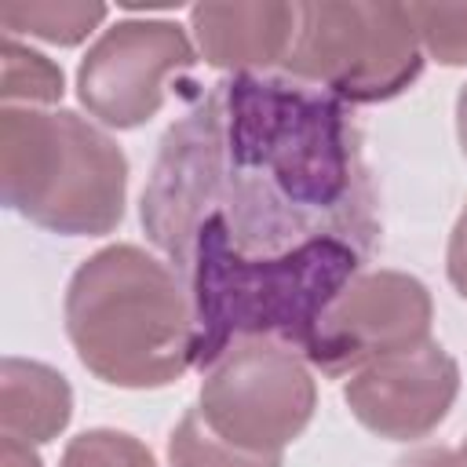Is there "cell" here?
<instances>
[{"label":"cell","mask_w":467,"mask_h":467,"mask_svg":"<svg viewBox=\"0 0 467 467\" xmlns=\"http://www.w3.org/2000/svg\"><path fill=\"white\" fill-rule=\"evenodd\" d=\"M66 332L77 358L113 387H164L193 365L190 292L135 244H109L77 266Z\"/></svg>","instance_id":"obj_2"},{"label":"cell","mask_w":467,"mask_h":467,"mask_svg":"<svg viewBox=\"0 0 467 467\" xmlns=\"http://www.w3.org/2000/svg\"><path fill=\"white\" fill-rule=\"evenodd\" d=\"M431 292L423 281L398 270L358 274L321 314L303 358L325 376H343L376 358L427 343Z\"/></svg>","instance_id":"obj_6"},{"label":"cell","mask_w":467,"mask_h":467,"mask_svg":"<svg viewBox=\"0 0 467 467\" xmlns=\"http://www.w3.org/2000/svg\"><path fill=\"white\" fill-rule=\"evenodd\" d=\"M106 18V4H55V0H4L0 22L7 36L26 33L58 47H73L91 36Z\"/></svg>","instance_id":"obj_11"},{"label":"cell","mask_w":467,"mask_h":467,"mask_svg":"<svg viewBox=\"0 0 467 467\" xmlns=\"http://www.w3.org/2000/svg\"><path fill=\"white\" fill-rule=\"evenodd\" d=\"M193 62V44L175 22L128 18L109 26L77 69V95L109 128H139L164 106L168 80Z\"/></svg>","instance_id":"obj_7"},{"label":"cell","mask_w":467,"mask_h":467,"mask_svg":"<svg viewBox=\"0 0 467 467\" xmlns=\"http://www.w3.org/2000/svg\"><path fill=\"white\" fill-rule=\"evenodd\" d=\"M62 467H157V460L139 438L99 427V431L77 434L66 445Z\"/></svg>","instance_id":"obj_15"},{"label":"cell","mask_w":467,"mask_h":467,"mask_svg":"<svg viewBox=\"0 0 467 467\" xmlns=\"http://www.w3.org/2000/svg\"><path fill=\"white\" fill-rule=\"evenodd\" d=\"M398 467H467L460 452L452 449H441V445H427V449H416L409 456L398 460Z\"/></svg>","instance_id":"obj_17"},{"label":"cell","mask_w":467,"mask_h":467,"mask_svg":"<svg viewBox=\"0 0 467 467\" xmlns=\"http://www.w3.org/2000/svg\"><path fill=\"white\" fill-rule=\"evenodd\" d=\"M171 467H281L277 452H248L208 427L201 409H190L168 441Z\"/></svg>","instance_id":"obj_12"},{"label":"cell","mask_w":467,"mask_h":467,"mask_svg":"<svg viewBox=\"0 0 467 467\" xmlns=\"http://www.w3.org/2000/svg\"><path fill=\"white\" fill-rule=\"evenodd\" d=\"M420 47L441 66H467V4H405Z\"/></svg>","instance_id":"obj_14"},{"label":"cell","mask_w":467,"mask_h":467,"mask_svg":"<svg viewBox=\"0 0 467 467\" xmlns=\"http://www.w3.org/2000/svg\"><path fill=\"white\" fill-rule=\"evenodd\" d=\"M456 135H460V146L467 153V84H463V91L456 99Z\"/></svg>","instance_id":"obj_19"},{"label":"cell","mask_w":467,"mask_h":467,"mask_svg":"<svg viewBox=\"0 0 467 467\" xmlns=\"http://www.w3.org/2000/svg\"><path fill=\"white\" fill-rule=\"evenodd\" d=\"M314 401L317 387L303 354L285 343L248 339L204 368L197 409L226 441L281 456L310 423Z\"/></svg>","instance_id":"obj_5"},{"label":"cell","mask_w":467,"mask_h":467,"mask_svg":"<svg viewBox=\"0 0 467 467\" xmlns=\"http://www.w3.org/2000/svg\"><path fill=\"white\" fill-rule=\"evenodd\" d=\"M456 390L460 365L445 347L427 339L358 368L343 387V401L372 434L390 441H416L449 416Z\"/></svg>","instance_id":"obj_8"},{"label":"cell","mask_w":467,"mask_h":467,"mask_svg":"<svg viewBox=\"0 0 467 467\" xmlns=\"http://www.w3.org/2000/svg\"><path fill=\"white\" fill-rule=\"evenodd\" d=\"M0 467H40V456L33 452V445L4 434V441H0Z\"/></svg>","instance_id":"obj_18"},{"label":"cell","mask_w":467,"mask_h":467,"mask_svg":"<svg viewBox=\"0 0 467 467\" xmlns=\"http://www.w3.org/2000/svg\"><path fill=\"white\" fill-rule=\"evenodd\" d=\"M142 230L190 292L193 365L230 347L310 343L379 244L376 182L343 99L230 73L168 128Z\"/></svg>","instance_id":"obj_1"},{"label":"cell","mask_w":467,"mask_h":467,"mask_svg":"<svg viewBox=\"0 0 467 467\" xmlns=\"http://www.w3.org/2000/svg\"><path fill=\"white\" fill-rule=\"evenodd\" d=\"M449 281L467 299V208L460 212V219L452 226V237H449Z\"/></svg>","instance_id":"obj_16"},{"label":"cell","mask_w":467,"mask_h":467,"mask_svg":"<svg viewBox=\"0 0 467 467\" xmlns=\"http://www.w3.org/2000/svg\"><path fill=\"white\" fill-rule=\"evenodd\" d=\"M0 95H4V106H51L62 99V69L33 51V47H22L15 36H4V47H0Z\"/></svg>","instance_id":"obj_13"},{"label":"cell","mask_w":467,"mask_h":467,"mask_svg":"<svg viewBox=\"0 0 467 467\" xmlns=\"http://www.w3.org/2000/svg\"><path fill=\"white\" fill-rule=\"evenodd\" d=\"M73 416V390L66 376L40 361L4 358L0 365V423L7 438L26 445L51 441Z\"/></svg>","instance_id":"obj_10"},{"label":"cell","mask_w":467,"mask_h":467,"mask_svg":"<svg viewBox=\"0 0 467 467\" xmlns=\"http://www.w3.org/2000/svg\"><path fill=\"white\" fill-rule=\"evenodd\" d=\"M460 456H463V463H467V438H463V445H460Z\"/></svg>","instance_id":"obj_20"},{"label":"cell","mask_w":467,"mask_h":467,"mask_svg":"<svg viewBox=\"0 0 467 467\" xmlns=\"http://www.w3.org/2000/svg\"><path fill=\"white\" fill-rule=\"evenodd\" d=\"M0 190L4 204L29 223L66 237H95L124 215L128 161L106 131L69 109L4 106Z\"/></svg>","instance_id":"obj_3"},{"label":"cell","mask_w":467,"mask_h":467,"mask_svg":"<svg viewBox=\"0 0 467 467\" xmlns=\"http://www.w3.org/2000/svg\"><path fill=\"white\" fill-rule=\"evenodd\" d=\"M285 69L343 102H383L401 95L423 69L405 4H299L296 40Z\"/></svg>","instance_id":"obj_4"},{"label":"cell","mask_w":467,"mask_h":467,"mask_svg":"<svg viewBox=\"0 0 467 467\" xmlns=\"http://www.w3.org/2000/svg\"><path fill=\"white\" fill-rule=\"evenodd\" d=\"M296 26L299 4H197L190 11L204 62L234 73H259L285 62Z\"/></svg>","instance_id":"obj_9"}]
</instances>
